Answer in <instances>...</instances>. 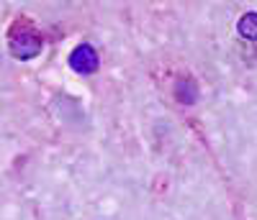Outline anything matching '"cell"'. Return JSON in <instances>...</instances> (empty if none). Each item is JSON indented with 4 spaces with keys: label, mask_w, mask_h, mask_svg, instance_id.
<instances>
[{
    "label": "cell",
    "mask_w": 257,
    "mask_h": 220,
    "mask_svg": "<svg viewBox=\"0 0 257 220\" xmlns=\"http://www.w3.org/2000/svg\"><path fill=\"white\" fill-rule=\"evenodd\" d=\"M239 34L244 38L257 41V13H247V16L239 18Z\"/></svg>",
    "instance_id": "3957f363"
},
{
    "label": "cell",
    "mask_w": 257,
    "mask_h": 220,
    "mask_svg": "<svg viewBox=\"0 0 257 220\" xmlns=\"http://www.w3.org/2000/svg\"><path fill=\"white\" fill-rule=\"evenodd\" d=\"M70 67L77 74H93L98 70V52L90 44H80V46H75L72 54H70Z\"/></svg>",
    "instance_id": "7a4b0ae2"
},
{
    "label": "cell",
    "mask_w": 257,
    "mask_h": 220,
    "mask_svg": "<svg viewBox=\"0 0 257 220\" xmlns=\"http://www.w3.org/2000/svg\"><path fill=\"white\" fill-rule=\"evenodd\" d=\"M41 41L39 31L29 24V20H16V26L11 28V38H8V49L16 59L26 62V59H34L36 54H41Z\"/></svg>",
    "instance_id": "6da1fadb"
}]
</instances>
